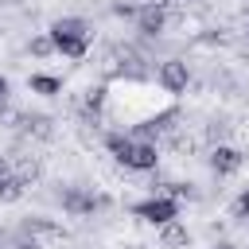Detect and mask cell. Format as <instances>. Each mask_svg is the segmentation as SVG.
Returning a JSON list of instances; mask_svg holds the SVG:
<instances>
[{"label":"cell","mask_w":249,"mask_h":249,"mask_svg":"<svg viewBox=\"0 0 249 249\" xmlns=\"http://www.w3.org/2000/svg\"><path fill=\"white\" fill-rule=\"evenodd\" d=\"M51 39H54V51L58 54H66V58H82L86 51H89V23L86 19H74V16H62V19H54L51 23V31H47Z\"/></svg>","instance_id":"6da1fadb"},{"label":"cell","mask_w":249,"mask_h":249,"mask_svg":"<svg viewBox=\"0 0 249 249\" xmlns=\"http://www.w3.org/2000/svg\"><path fill=\"white\" fill-rule=\"evenodd\" d=\"M132 214H136L140 222L167 226V222H179V202H175V198H167V195H152V198L136 202V206H132Z\"/></svg>","instance_id":"7a4b0ae2"},{"label":"cell","mask_w":249,"mask_h":249,"mask_svg":"<svg viewBox=\"0 0 249 249\" xmlns=\"http://www.w3.org/2000/svg\"><path fill=\"white\" fill-rule=\"evenodd\" d=\"M156 82H160V89H163V93H183V89H187V82H191V74H187V62H179V58H167V62H160V70H156Z\"/></svg>","instance_id":"3957f363"},{"label":"cell","mask_w":249,"mask_h":249,"mask_svg":"<svg viewBox=\"0 0 249 249\" xmlns=\"http://www.w3.org/2000/svg\"><path fill=\"white\" fill-rule=\"evenodd\" d=\"M206 163H210L214 175H233V171L245 163V156H241L237 148H230V144H214L210 156H206Z\"/></svg>","instance_id":"277c9868"},{"label":"cell","mask_w":249,"mask_h":249,"mask_svg":"<svg viewBox=\"0 0 249 249\" xmlns=\"http://www.w3.org/2000/svg\"><path fill=\"white\" fill-rule=\"evenodd\" d=\"M156 163H160V148H156V140H136V144H132V156H128L124 167H132V171H156Z\"/></svg>","instance_id":"5b68a950"},{"label":"cell","mask_w":249,"mask_h":249,"mask_svg":"<svg viewBox=\"0 0 249 249\" xmlns=\"http://www.w3.org/2000/svg\"><path fill=\"white\" fill-rule=\"evenodd\" d=\"M136 27H140L148 39H156V35L167 27V8H152V4H140V12H136Z\"/></svg>","instance_id":"8992f818"},{"label":"cell","mask_w":249,"mask_h":249,"mask_svg":"<svg viewBox=\"0 0 249 249\" xmlns=\"http://www.w3.org/2000/svg\"><path fill=\"white\" fill-rule=\"evenodd\" d=\"M105 206V198H93V195H86V191H78V187H70L66 195H62V210L66 214H93V210H101Z\"/></svg>","instance_id":"52a82bcc"},{"label":"cell","mask_w":249,"mask_h":249,"mask_svg":"<svg viewBox=\"0 0 249 249\" xmlns=\"http://www.w3.org/2000/svg\"><path fill=\"white\" fill-rule=\"evenodd\" d=\"M160 245L163 249H187L191 245V230L183 222H167V226H160Z\"/></svg>","instance_id":"ba28073f"},{"label":"cell","mask_w":249,"mask_h":249,"mask_svg":"<svg viewBox=\"0 0 249 249\" xmlns=\"http://www.w3.org/2000/svg\"><path fill=\"white\" fill-rule=\"evenodd\" d=\"M132 136H124V132H109L105 136V148L113 152V160H121V163H128V156H132Z\"/></svg>","instance_id":"9c48e42d"},{"label":"cell","mask_w":249,"mask_h":249,"mask_svg":"<svg viewBox=\"0 0 249 249\" xmlns=\"http://www.w3.org/2000/svg\"><path fill=\"white\" fill-rule=\"evenodd\" d=\"M27 86H31V93H43V97L62 93V78H51V74H31Z\"/></svg>","instance_id":"30bf717a"},{"label":"cell","mask_w":249,"mask_h":249,"mask_svg":"<svg viewBox=\"0 0 249 249\" xmlns=\"http://www.w3.org/2000/svg\"><path fill=\"white\" fill-rule=\"evenodd\" d=\"M23 198V183L16 175H0V202H19Z\"/></svg>","instance_id":"8fae6325"},{"label":"cell","mask_w":249,"mask_h":249,"mask_svg":"<svg viewBox=\"0 0 249 249\" xmlns=\"http://www.w3.org/2000/svg\"><path fill=\"white\" fill-rule=\"evenodd\" d=\"M31 54H35V58L54 54V39H51V35H35V39H31Z\"/></svg>","instance_id":"7c38bea8"},{"label":"cell","mask_w":249,"mask_h":249,"mask_svg":"<svg viewBox=\"0 0 249 249\" xmlns=\"http://www.w3.org/2000/svg\"><path fill=\"white\" fill-rule=\"evenodd\" d=\"M230 214H233V218H241V222L249 218V191H241V195L233 198V206H230Z\"/></svg>","instance_id":"4fadbf2b"},{"label":"cell","mask_w":249,"mask_h":249,"mask_svg":"<svg viewBox=\"0 0 249 249\" xmlns=\"http://www.w3.org/2000/svg\"><path fill=\"white\" fill-rule=\"evenodd\" d=\"M136 12H140V8L128 4V0H124V4H113V16H121V19H128V16H136Z\"/></svg>","instance_id":"5bb4252c"},{"label":"cell","mask_w":249,"mask_h":249,"mask_svg":"<svg viewBox=\"0 0 249 249\" xmlns=\"http://www.w3.org/2000/svg\"><path fill=\"white\" fill-rule=\"evenodd\" d=\"M16 249H39V241L35 237H23V241H16Z\"/></svg>","instance_id":"9a60e30c"},{"label":"cell","mask_w":249,"mask_h":249,"mask_svg":"<svg viewBox=\"0 0 249 249\" xmlns=\"http://www.w3.org/2000/svg\"><path fill=\"white\" fill-rule=\"evenodd\" d=\"M4 97H8V78L0 74V101H4Z\"/></svg>","instance_id":"2e32d148"},{"label":"cell","mask_w":249,"mask_h":249,"mask_svg":"<svg viewBox=\"0 0 249 249\" xmlns=\"http://www.w3.org/2000/svg\"><path fill=\"white\" fill-rule=\"evenodd\" d=\"M144 4H152V8H167L171 0H144Z\"/></svg>","instance_id":"e0dca14e"},{"label":"cell","mask_w":249,"mask_h":249,"mask_svg":"<svg viewBox=\"0 0 249 249\" xmlns=\"http://www.w3.org/2000/svg\"><path fill=\"white\" fill-rule=\"evenodd\" d=\"M214 249H237V245H230V241H218V245H214Z\"/></svg>","instance_id":"ac0fdd59"}]
</instances>
